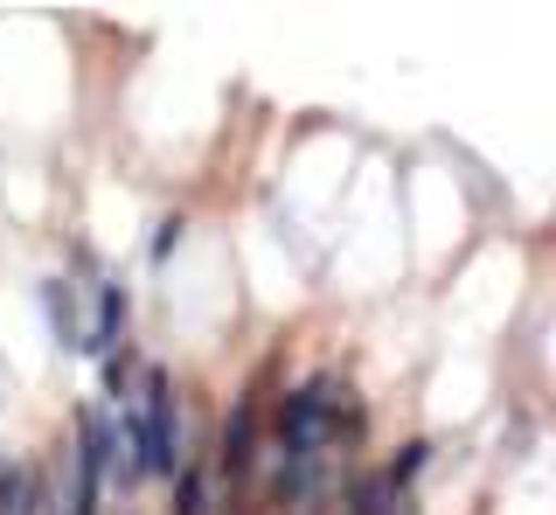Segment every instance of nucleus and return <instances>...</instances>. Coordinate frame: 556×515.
Returning <instances> with one entry per match:
<instances>
[{
  "mask_svg": "<svg viewBox=\"0 0 556 515\" xmlns=\"http://www.w3.org/2000/svg\"><path fill=\"white\" fill-rule=\"evenodd\" d=\"M132 474H174V398L161 369H147V411L132 418Z\"/></svg>",
  "mask_w": 556,
  "mask_h": 515,
  "instance_id": "3",
  "label": "nucleus"
},
{
  "mask_svg": "<svg viewBox=\"0 0 556 515\" xmlns=\"http://www.w3.org/2000/svg\"><path fill=\"white\" fill-rule=\"evenodd\" d=\"M334 418L355 425V411L341 404L334 384H300L286 398V467H320L334 445Z\"/></svg>",
  "mask_w": 556,
  "mask_h": 515,
  "instance_id": "1",
  "label": "nucleus"
},
{
  "mask_svg": "<svg viewBox=\"0 0 556 515\" xmlns=\"http://www.w3.org/2000/svg\"><path fill=\"white\" fill-rule=\"evenodd\" d=\"M243 467H251V404H237L230 425H223V474L237 480Z\"/></svg>",
  "mask_w": 556,
  "mask_h": 515,
  "instance_id": "4",
  "label": "nucleus"
},
{
  "mask_svg": "<svg viewBox=\"0 0 556 515\" xmlns=\"http://www.w3.org/2000/svg\"><path fill=\"white\" fill-rule=\"evenodd\" d=\"M174 515H216V488H208L202 467H181V494H174Z\"/></svg>",
  "mask_w": 556,
  "mask_h": 515,
  "instance_id": "5",
  "label": "nucleus"
},
{
  "mask_svg": "<svg viewBox=\"0 0 556 515\" xmlns=\"http://www.w3.org/2000/svg\"><path fill=\"white\" fill-rule=\"evenodd\" d=\"M425 460H431V445H425V439H410V445H404V453H396V467H390V474H382V480H390V488H396V494H404V488H410V480H417V474H425Z\"/></svg>",
  "mask_w": 556,
  "mask_h": 515,
  "instance_id": "6",
  "label": "nucleus"
},
{
  "mask_svg": "<svg viewBox=\"0 0 556 515\" xmlns=\"http://www.w3.org/2000/svg\"><path fill=\"white\" fill-rule=\"evenodd\" d=\"M70 488H63V508L56 515H98V494H104V467H112V418L104 411H77V445H70Z\"/></svg>",
  "mask_w": 556,
  "mask_h": 515,
  "instance_id": "2",
  "label": "nucleus"
}]
</instances>
